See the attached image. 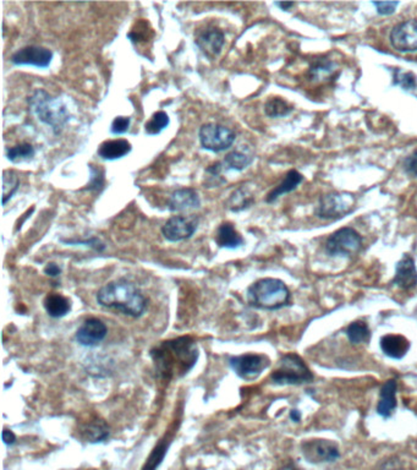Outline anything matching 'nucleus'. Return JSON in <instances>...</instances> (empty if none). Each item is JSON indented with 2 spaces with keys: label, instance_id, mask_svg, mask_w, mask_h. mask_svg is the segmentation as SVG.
<instances>
[{
  "label": "nucleus",
  "instance_id": "32",
  "mask_svg": "<svg viewBox=\"0 0 417 470\" xmlns=\"http://www.w3.org/2000/svg\"><path fill=\"white\" fill-rule=\"evenodd\" d=\"M90 183L88 184V190L90 192H100L105 187V170L102 169L100 167L93 166L90 164Z\"/></svg>",
  "mask_w": 417,
  "mask_h": 470
},
{
  "label": "nucleus",
  "instance_id": "4",
  "mask_svg": "<svg viewBox=\"0 0 417 470\" xmlns=\"http://www.w3.org/2000/svg\"><path fill=\"white\" fill-rule=\"evenodd\" d=\"M28 103L38 120L52 127L56 134H59L66 122H69V110L66 109L64 102L57 97L51 96L48 92L37 90L31 96Z\"/></svg>",
  "mask_w": 417,
  "mask_h": 470
},
{
  "label": "nucleus",
  "instance_id": "30",
  "mask_svg": "<svg viewBox=\"0 0 417 470\" xmlns=\"http://www.w3.org/2000/svg\"><path fill=\"white\" fill-rule=\"evenodd\" d=\"M347 335H348L349 340L352 344H359L367 342L369 337H371V332H369V326L365 323L357 321V323H352L348 327Z\"/></svg>",
  "mask_w": 417,
  "mask_h": 470
},
{
  "label": "nucleus",
  "instance_id": "3",
  "mask_svg": "<svg viewBox=\"0 0 417 470\" xmlns=\"http://www.w3.org/2000/svg\"><path fill=\"white\" fill-rule=\"evenodd\" d=\"M248 299L258 309L278 310L289 304L290 292L280 279L263 278L248 288Z\"/></svg>",
  "mask_w": 417,
  "mask_h": 470
},
{
  "label": "nucleus",
  "instance_id": "27",
  "mask_svg": "<svg viewBox=\"0 0 417 470\" xmlns=\"http://www.w3.org/2000/svg\"><path fill=\"white\" fill-rule=\"evenodd\" d=\"M292 110L287 100H283L280 97H273L270 100H267L265 105V112L268 117L280 118L285 117Z\"/></svg>",
  "mask_w": 417,
  "mask_h": 470
},
{
  "label": "nucleus",
  "instance_id": "6",
  "mask_svg": "<svg viewBox=\"0 0 417 470\" xmlns=\"http://www.w3.org/2000/svg\"><path fill=\"white\" fill-rule=\"evenodd\" d=\"M355 196L348 192H332L322 196L316 214L322 219H339L355 209Z\"/></svg>",
  "mask_w": 417,
  "mask_h": 470
},
{
  "label": "nucleus",
  "instance_id": "14",
  "mask_svg": "<svg viewBox=\"0 0 417 470\" xmlns=\"http://www.w3.org/2000/svg\"><path fill=\"white\" fill-rule=\"evenodd\" d=\"M108 328L98 318H88L76 331V340L85 347H95L105 340Z\"/></svg>",
  "mask_w": 417,
  "mask_h": 470
},
{
  "label": "nucleus",
  "instance_id": "2",
  "mask_svg": "<svg viewBox=\"0 0 417 470\" xmlns=\"http://www.w3.org/2000/svg\"><path fill=\"white\" fill-rule=\"evenodd\" d=\"M152 355L162 374L170 377L171 375L185 374L190 370L195 365L199 354L190 338L183 337L164 342L156 352H152Z\"/></svg>",
  "mask_w": 417,
  "mask_h": 470
},
{
  "label": "nucleus",
  "instance_id": "23",
  "mask_svg": "<svg viewBox=\"0 0 417 470\" xmlns=\"http://www.w3.org/2000/svg\"><path fill=\"white\" fill-rule=\"evenodd\" d=\"M253 161V155L250 151L245 150H236L226 155V158L221 162L224 170H241L246 169Z\"/></svg>",
  "mask_w": 417,
  "mask_h": 470
},
{
  "label": "nucleus",
  "instance_id": "37",
  "mask_svg": "<svg viewBox=\"0 0 417 470\" xmlns=\"http://www.w3.org/2000/svg\"><path fill=\"white\" fill-rule=\"evenodd\" d=\"M404 167L408 174L417 177V150L405 160Z\"/></svg>",
  "mask_w": 417,
  "mask_h": 470
},
{
  "label": "nucleus",
  "instance_id": "38",
  "mask_svg": "<svg viewBox=\"0 0 417 470\" xmlns=\"http://www.w3.org/2000/svg\"><path fill=\"white\" fill-rule=\"evenodd\" d=\"M398 80V83H400L403 88H411L415 86V78L413 74H403Z\"/></svg>",
  "mask_w": 417,
  "mask_h": 470
},
{
  "label": "nucleus",
  "instance_id": "20",
  "mask_svg": "<svg viewBox=\"0 0 417 470\" xmlns=\"http://www.w3.org/2000/svg\"><path fill=\"white\" fill-rule=\"evenodd\" d=\"M396 381L389 380L383 385L379 396L377 412L384 418H389L396 408Z\"/></svg>",
  "mask_w": 417,
  "mask_h": 470
},
{
  "label": "nucleus",
  "instance_id": "10",
  "mask_svg": "<svg viewBox=\"0 0 417 470\" xmlns=\"http://www.w3.org/2000/svg\"><path fill=\"white\" fill-rule=\"evenodd\" d=\"M302 454L310 463H330L334 461L340 457L339 447L338 444L329 440H316L305 441L301 444Z\"/></svg>",
  "mask_w": 417,
  "mask_h": 470
},
{
  "label": "nucleus",
  "instance_id": "26",
  "mask_svg": "<svg viewBox=\"0 0 417 470\" xmlns=\"http://www.w3.org/2000/svg\"><path fill=\"white\" fill-rule=\"evenodd\" d=\"M35 147L31 144L16 145L14 147L8 148V160L13 163H20V162L30 161L35 157Z\"/></svg>",
  "mask_w": 417,
  "mask_h": 470
},
{
  "label": "nucleus",
  "instance_id": "33",
  "mask_svg": "<svg viewBox=\"0 0 417 470\" xmlns=\"http://www.w3.org/2000/svg\"><path fill=\"white\" fill-rule=\"evenodd\" d=\"M334 73V66L330 61H320L312 66L310 70V76L313 80H321V78H329Z\"/></svg>",
  "mask_w": 417,
  "mask_h": 470
},
{
  "label": "nucleus",
  "instance_id": "43",
  "mask_svg": "<svg viewBox=\"0 0 417 470\" xmlns=\"http://www.w3.org/2000/svg\"><path fill=\"white\" fill-rule=\"evenodd\" d=\"M279 470H300V469H297V468H295V466H283L282 469H279Z\"/></svg>",
  "mask_w": 417,
  "mask_h": 470
},
{
  "label": "nucleus",
  "instance_id": "25",
  "mask_svg": "<svg viewBox=\"0 0 417 470\" xmlns=\"http://www.w3.org/2000/svg\"><path fill=\"white\" fill-rule=\"evenodd\" d=\"M253 202H255V199L248 187H240L231 194L229 200L226 202V206L233 212H240L243 209H248Z\"/></svg>",
  "mask_w": 417,
  "mask_h": 470
},
{
  "label": "nucleus",
  "instance_id": "18",
  "mask_svg": "<svg viewBox=\"0 0 417 470\" xmlns=\"http://www.w3.org/2000/svg\"><path fill=\"white\" fill-rule=\"evenodd\" d=\"M381 348L387 357L393 359H401L408 354L410 342L404 335H386L381 340Z\"/></svg>",
  "mask_w": 417,
  "mask_h": 470
},
{
  "label": "nucleus",
  "instance_id": "21",
  "mask_svg": "<svg viewBox=\"0 0 417 470\" xmlns=\"http://www.w3.org/2000/svg\"><path fill=\"white\" fill-rule=\"evenodd\" d=\"M214 240L219 248L238 249L243 245V236L236 231L231 223H222L218 226Z\"/></svg>",
  "mask_w": 417,
  "mask_h": 470
},
{
  "label": "nucleus",
  "instance_id": "15",
  "mask_svg": "<svg viewBox=\"0 0 417 470\" xmlns=\"http://www.w3.org/2000/svg\"><path fill=\"white\" fill-rule=\"evenodd\" d=\"M224 42H226L224 33L216 27L206 28L196 38L197 47L209 58L217 57L221 54Z\"/></svg>",
  "mask_w": 417,
  "mask_h": 470
},
{
  "label": "nucleus",
  "instance_id": "9",
  "mask_svg": "<svg viewBox=\"0 0 417 470\" xmlns=\"http://www.w3.org/2000/svg\"><path fill=\"white\" fill-rule=\"evenodd\" d=\"M231 369L243 380H255L270 366V359L261 354H243L231 357Z\"/></svg>",
  "mask_w": 417,
  "mask_h": 470
},
{
  "label": "nucleus",
  "instance_id": "24",
  "mask_svg": "<svg viewBox=\"0 0 417 470\" xmlns=\"http://www.w3.org/2000/svg\"><path fill=\"white\" fill-rule=\"evenodd\" d=\"M302 180H304V178H302V175H301L300 173H297L296 170H290V172L285 175V179L283 180L282 183L279 184L278 187L273 189V190L267 195L265 201H267V202H274V201L277 200L280 196L284 195V194H287V192H291L292 190H295L296 187L300 185Z\"/></svg>",
  "mask_w": 417,
  "mask_h": 470
},
{
  "label": "nucleus",
  "instance_id": "12",
  "mask_svg": "<svg viewBox=\"0 0 417 470\" xmlns=\"http://www.w3.org/2000/svg\"><path fill=\"white\" fill-rule=\"evenodd\" d=\"M52 51L44 48V47H39V46L23 47L11 56V63L14 66H36L41 69L48 68L52 63Z\"/></svg>",
  "mask_w": 417,
  "mask_h": 470
},
{
  "label": "nucleus",
  "instance_id": "28",
  "mask_svg": "<svg viewBox=\"0 0 417 470\" xmlns=\"http://www.w3.org/2000/svg\"><path fill=\"white\" fill-rule=\"evenodd\" d=\"M169 115L165 112H157L153 114L152 118L144 124V131L148 135H158L165 127L169 125Z\"/></svg>",
  "mask_w": 417,
  "mask_h": 470
},
{
  "label": "nucleus",
  "instance_id": "29",
  "mask_svg": "<svg viewBox=\"0 0 417 470\" xmlns=\"http://www.w3.org/2000/svg\"><path fill=\"white\" fill-rule=\"evenodd\" d=\"M20 187V179L13 170H4L3 173V205L13 197Z\"/></svg>",
  "mask_w": 417,
  "mask_h": 470
},
{
  "label": "nucleus",
  "instance_id": "35",
  "mask_svg": "<svg viewBox=\"0 0 417 470\" xmlns=\"http://www.w3.org/2000/svg\"><path fill=\"white\" fill-rule=\"evenodd\" d=\"M130 118L129 117H117L112 122V132L115 135H122L125 134L129 130L130 127Z\"/></svg>",
  "mask_w": 417,
  "mask_h": 470
},
{
  "label": "nucleus",
  "instance_id": "1",
  "mask_svg": "<svg viewBox=\"0 0 417 470\" xmlns=\"http://www.w3.org/2000/svg\"><path fill=\"white\" fill-rule=\"evenodd\" d=\"M97 301L103 308L115 310L131 318L141 316L147 305L137 286L127 279H117L100 288Z\"/></svg>",
  "mask_w": 417,
  "mask_h": 470
},
{
  "label": "nucleus",
  "instance_id": "13",
  "mask_svg": "<svg viewBox=\"0 0 417 470\" xmlns=\"http://www.w3.org/2000/svg\"><path fill=\"white\" fill-rule=\"evenodd\" d=\"M391 43L399 52L417 51V20L396 25L391 32Z\"/></svg>",
  "mask_w": 417,
  "mask_h": 470
},
{
  "label": "nucleus",
  "instance_id": "7",
  "mask_svg": "<svg viewBox=\"0 0 417 470\" xmlns=\"http://www.w3.org/2000/svg\"><path fill=\"white\" fill-rule=\"evenodd\" d=\"M199 136H200L201 146L204 150L216 153L223 152L231 148L236 139V135L231 129L214 122L202 125Z\"/></svg>",
  "mask_w": 417,
  "mask_h": 470
},
{
  "label": "nucleus",
  "instance_id": "42",
  "mask_svg": "<svg viewBox=\"0 0 417 470\" xmlns=\"http://www.w3.org/2000/svg\"><path fill=\"white\" fill-rule=\"evenodd\" d=\"M277 5H278L279 8H282L283 10H289L295 4L294 3H277Z\"/></svg>",
  "mask_w": 417,
  "mask_h": 470
},
{
  "label": "nucleus",
  "instance_id": "8",
  "mask_svg": "<svg viewBox=\"0 0 417 470\" xmlns=\"http://www.w3.org/2000/svg\"><path fill=\"white\" fill-rule=\"evenodd\" d=\"M326 249L332 256H355L362 249V238L352 228H342L330 235Z\"/></svg>",
  "mask_w": 417,
  "mask_h": 470
},
{
  "label": "nucleus",
  "instance_id": "5",
  "mask_svg": "<svg viewBox=\"0 0 417 470\" xmlns=\"http://www.w3.org/2000/svg\"><path fill=\"white\" fill-rule=\"evenodd\" d=\"M270 379L277 385H301L311 382L312 372L297 354L290 352L279 360Z\"/></svg>",
  "mask_w": 417,
  "mask_h": 470
},
{
  "label": "nucleus",
  "instance_id": "16",
  "mask_svg": "<svg viewBox=\"0 0 417 470\" xmlns=\"http://www.w3.org/2000/svg\"><path fill=\"white\" fill-rule=\"evenodd\" d=\"M201 200L199 194L190 187L175 190L170 196L168 207L171 212H183L190 209H200Z\"/></svg>",
  "mask_w": 417,
  "mask_h": 470
},
{
  "label": "nucleus",
  "instance_id": "34",
  "mask_svg": "<svg viewBox=\"0 0 417 470\" xmlns=\"http://www.w3.org/2000/svg\"><path fill=\"white\" fill-rule=\"evenodd\" d=\"M165 453H167V447H165L163 444H159V446L153 451L151 457L148 458L147 463H146V466H144V468L142 470H156L157 466H159L161 461H163Z\"/></svg>",
  "mask_w": 417,
  "mask_h": 470
},
{
  "label": "nucleus",
  "instance_id": "17",
  "mask_svg": "<svg viewBox=\"0 0 417 470\" xmlns=\"http://www.w3.org/2000/svg\"><path fill=\"white\" fill-rule=\"evenodd\" d=\"M394 283L405 291H410L417 286V270L415 261L411 256L405 255L396 263V278Z\"/></svg>",
  "mask_w": 417,
  "mask_h": 470
},
{
  "label": "nucleus",
  "instance_id": "39",
  "mask_svg": "<svg viewBox=\"0 0 417 470\" xmlns=\"http://www.w3.org/2000/svg\"><path fill=\"white\" fill-rule=\"evenodd\" d=\"M44 273L49 277H58L61 273L60 267L56 263H48L44 267Z\"/></svg>",
  "mask_w": 417,
  "mask_h": 470
},
{
  "label": "nucleus",
  "instance_id": "31",
  "mask_svg": "<svg viewBox=\"0 0 417 470\" xmlns=\"http://www.w3.org/2000/svg\"><path fill=\"white\" fill-rule=\"evenodd\" d=\"M85 434H86V439L90 442H100L108 437L109 431L108 427H105V422H96L86 427Z\"/></svg>",
  "mask_w": 417,
  "mask_h": 470
},
{
  "label": "nucleus",
  "instance_id": "41",
  "mask_svg": "<svg viewBox=\"0 0 417 470\" xmlns=\"http://www.w3.org/2000/svg\"><path fill=\"white\" fill-rule=\"evenodd\" d=\"M290 418L291 420H294V422H300V419H301L300 412H299V410H291Z\"/></svg>",
  "mask_w": 417,
  "mask_h": 470
},
{
  "label": "nucleus",
  "instance_id": "36",
  "mask_svg": "<svg viewBox=\"0 0 417 470\" xmlns=\"http://www.w3.org/2000/svg\"><path fill=\"white\" fill-rule=\"evenodd\" d=\"M374 6L381 15H391L398 6V1H374Z\"/></svg>",
  "mask_w": 417,
  "mask_h": 470
},
{
  "label": "nucleus",
  "instance_id": "22",
  "mask_svg": "<svg viewBox=\"0 0 417 470\" xmlns=\"http://www.w3.org/2000/svg\"><path fill=\"white\" fill-rule=\"evenodd\" d=\"M44 309L51 318H64L65 315L69 313L71 304H70L69 299H66L65 296L53 293V294L46 296Z\"/></svg>",
  "mask_w": 417,
  "mask_h": 470
},
{
  "label": "nucleus",
  "instance_id": "40",
  "mask_svg": "<svg viewBox=\"0 0 417 470\" xmlns=\"http://www.w3.org/2000/svg\"><path fill=\"white\" fill-rule=\"evenodd\" d=\"M3 441L6 444H14L16 441V436L14 434L13 431L6 430L3 431Z\"/></svg>",
  "mask_w": 417,
  "mask_h": 470
},
{
  "label": "nucleus",
  "instance_id": "19",
  "mask_svg": "<svg viewBox=\"0 0 417 470\" xmlns=\"http://www.w3.org/2000/svg\"><path fill=\"white\" fill-rule=\"evenodd\" d=\"M131 144L127 140H110L105 141L98 147V156L107 161L119 160L131 152Z\"/></svg>",
  "mask_w": 417,
  "mask_h": 470
},
{
  "label": "nucleus",
  "instance_id": "11",
  "mask_svg": "<svg viewBox=\"0 0 417 470\" xmlns=\"http://www.w3.org/2000/svg\"><path fill=\"white\" fill-rule=\"evenodd\" d=\"M199 226V218L195 216H175L165 222L162 234L165 239L176 243L190 239Z\"/></svg>",
  "mask_w": 417,
  "mask_h": 470
}]
</instances>
